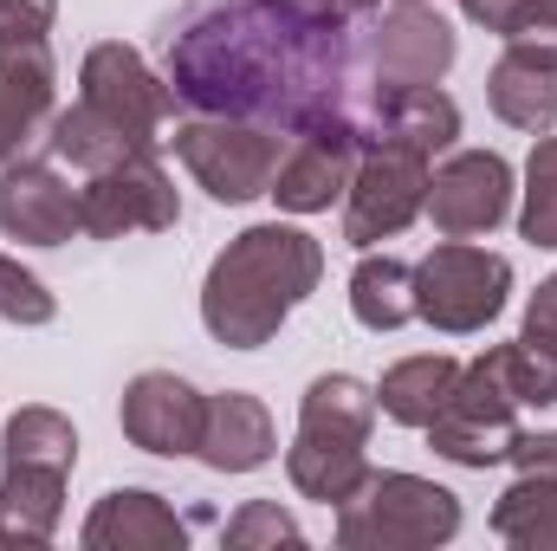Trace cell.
I'll use <instances>...</instances> for the list:
<instances>
[{"label":"cell","instance_id":"cell-2","mask_svg":"<svg viewBox=\"0 0 557 551\" xmlns=\"http://www.w3.org/2000/svg\"><path fill=\"white\" fill-rule=\"evenodd\" d=\"M318 279H324V247L292 221H260L214 254L201 279V325L227 351H260L318 292Z\"/></svg>","mask_w":557,"mask_h":551},{"label":"cell","instance_id":"cell-33","mask_svg":"<svg viewBox=\"0 0 557 551\" xmlns=\"http://www.w3.org/2000/svg\"><path fill=\"white\" fill-rule=\"evenodd\" d=\"M519 474H545V480H557V428H545V434H525L519 428V441H512V454H506Z\"/></svg>","mask_w":557,"mask_h":551},{"label":"cell","instance_id":"cell-11","mask_svg":"<svg viewBox=\"0 0 557 551\" xmlns=\"http://www.w3.org/2000/svg\"><path fill=\"white\" fill-rule=\"evenodd\" d=\"M78 98H85L91 111H104L137 149H156L169 111H175L169 78H156L149 59H143L137 46H124V39H104V46L85 52V65H78Z\"/></svg>","mask_w":557,"mask_h":551},{"label":"cell","instance_id":"cell-7","mask_svg":"<svg viewBox=\"0 0 557 551\" xmlns=\"http://www.w3.org/2000/svg\"><path fill=\"white\" fill-rule=\"evenodd\" d=\"M512 298V260L486 254L473 241H441L416 267V318H428L447 338L486 331Z\"/></svg>","mask_w":557,"mask_h":551},{"label":"cell","instance_id":"cell-12","mask_svg":"<svg viewBox=\"0 0 557 551\" xmlns=\"http://www.w3.org/2000/svg\"><path fill=\"white\" fill-rule=\"evenodd\" d=\"M421 215L434 221L441 241H480L512 215V162L493 149H460L428 175Z\"/></svg>","mask_w":557,"mask_h":551},{"label":"cell","instance_id":"cell-35","mask_svg":"<svg viewBox=\"0 0 557 551\" xmlns=\"http://www.w3.org/2000/svg\"><path fill=\"white\" fill-rule=\"evenodd\" d=\"M311 7H337V13H344V7H357V0H311Z\"/></svg>","mask_w":557,"mask_h":551},{"label":"cell","instance_id":"cell-22","mask_svg":"<svg viewBox=\"0 0 557 551\" xmlns=\"http://www.w3.org/2000/svg\"><path fill=\"white\" fill-rule=\"evenodd\" d=\"M512 357V390L519 403H557V273L532 292L519 338L506 344Z\"/></svg>","mask_w":557,"mask_h":551},{"label":"cell","instance_id":"cell-14","mask_svg":"<svg viewBox=\"0 0 557 551\" xmlns=\"http://www.w3.org/2000/svg\"><path fill=\"white\" fill-rule=\"evenodd\" d=\"M357 156L363 143L350 124H318V131H298L278 156V175H273V195L285 215H324L331 201H344L350 175H357Z\"/></svg>","mask_w":557,"mask_h":551},{"label":"cell","instance_id":"cell-6","mask_svg":"<svg viewBox=\"0 0 557 551\" xmlns=\"http://www.w3.org/2000/svg\"><path fill=\"white\" fill-rule=\"evenodd\" d=\"M350 46H357V72L370 85H441L454 65V26L441 13H428L421 0H357L350 7Z\"/></svg>","mask_w":557,"mask_h":551},{"label":"cell","instance_id":"cell-9","mask_svg":"<svg viewBox=\"0 0 557 551\" xmlns=\"http://www.w3.org/2000/svg\"><path fill=\"white\" fill-rule=\"evenodd\" d=\"M78 221L91 241H124V234H169L182 221V195L156 149H131L111 169H98L78 188Z\"/></svg>","mask_w":557,"mask_h":551},{"label":"cell","instance_id":"cell-16","mask_svg":"<svg viewBox=\"0 0 557 551\" xmlns=\"http://www.w3.org/2000/svg\"><path fill=\"white\" fill-rule=\"evenodd\" d=\"M124 434H131V448L143 454H195L201 448V421H208V396L188 383V377H175V370H143L137 383L124 390Z\"/></svg>","mask_w":557,"mask_h":551},{"label":"cell","instance_id":"cell-10","mask_svg":"<svg viewBox=\"0 0 557 551\" xmlns=\"http://www.w3.org/2000/svg\"><path fill=\"white\" fill-rule=\"evenodd\" d=\"M421 201H428V156L396 149V143H370L344 188V241L363 254L376 241H396L421 215Z\"/></svg>","mask_w":557,"mask_h":551},{"label":"cell","instance_id":"cell-26","mask_svg":"<svg viewBox=\"0 0 557 551\" xmlns=\"http://www.w3.org/2000/svg\"><path fill=\"white\" fill-rule=\"evenodd\" d=\"M493 532L519 551H557V480L519 474L493 506Z\"/></svg>","mask_w":557,"mask_h":551},{"label":"cell","instance_id":"cell-34","mask_svg":"<svg viewBox=\"0 0 557 551\" xmlns=\"http://www.w3.org/2000/svg\"><path fill=\"white\" fill-rule=\"evenodd\" d=\"M525 7H532V0H460V13H467L473 26L499 33V39H506V26H512V20H519Z\"/></svg>","mask_w":557,"mask_h":551},{"label":"cell","instance_id":"cell-24","mask_svg":"<svg viewBox=\"0 0 557 551\" xmlns=\"http://www.w3.org/2000/svg\"><path fill=\"white\" fill-rule=\"evenodd\" d=\"M350 311L363 331H403L416 318V267L396 254H363L350 273Z\"/></svg>","mask_w":557,"mask_h":551},{"label":"cell","instance_id":"cell-20","mask_svg":"<svg viewBox=\"0 0 557 551\" xmlns=\"http://www.w3.org/2000/svg\"><path fill=\"white\" fill-rule=\"evenodd\" d=\"M486 105L499 124L525 131V137H545L557 124V59H539V52H519L506 46V59L493 65L486 78Z\"/></svg>","mask_w":557,"mask_h":551},{"label":"cell","instance_id":"cell-28","mask_svg":"<svg viewBox=\"0 0 557 551\" xmlns=\"http://www.w3.org/2000/svg\"><path fill=\"white\" fill-rule=\"evenodd\" d=\"M519 234L532 247H557V137L545 131L532 162H525V208H519Z\"/></svg>","mask_w":557,"mask_h":551},{"label":"cell","instance_id":"cell-3","mask_svg":"<svg viewBox=\"0 0 557 551\" xmlns=\"http://www.w3.org/2000/svg\"><path fill=\"white\" fill-rule=\"evenodd\" d=\"M370 428H376V390L363 377H318L298 403V434L285 448V474L305 500L344 506L370 480Z\"/></svg>","mask_w":557,"mask_h":551},{"label":"cell","instance_id":"cell-13","mask_svg":"<svg viewBox=\"0 0 557 551\" xmlns=\"http://www.w3.org/2000/svg\"><path fill=\"white\" fill-rule=\"evenodd\" d=\"M460 137V105L441 91V85H370L363 78V98H357V143H396V149H416L434 156Z\"/></svg>","mask_w":557,"mask_h":551},{"label":"cell","instance_id":"cell-27","mask_svg":"<svg viewBox=\"0 0 557 551\" xmlns=\"http://www.w3.org/2000/svg\"><path fill=\"white\" fill-rule=\"evenodd\" d=\"M0 461H33V467L72 474V467H78V434H72V421H65L59 409H20L13 421H7Z\"/></svg>","mask_w":557,"mask_h":551},{"label":"cell","instance_id":"cell-5","mask_svg":"<svg viewBox=\"0 0 557 551\" xmlns=\"http://www.w3.org/2000/svg\"><path fill=\"white\" fill-rule=\"evenodd\" d=\"M519 441V390H512V357L506 344L460 364V383L447 409L428 421V448L454 467H499Z\"/></svg>","mask_w":557,"mask_h":551},{"label":"cell","instance_id":"cell-31","mask_svg":"<svg viewBox=\"0 0 557 551\" xmlns=\"http://www.w3.org/2000/svg\"><path fill=\"white\" fill-rule=\"evenodd\" d=\"M506 46L539 52V59H557V0H532V7L506 26Z\"/></svg>","mask_w":557,"mask_h":551},{"label":"cell","instance_id":"cell-23","mask_svg":"<svg viewBox=\"0 0 557 551\" xmlns=\"http://www.w3.org/2000/svg\"><path fill=\"white\" fill-rule=\"evenodd\" d=\"M454 383H460V364H454V357H441V351H428V357H403L396 370H383V383H376V409L389 415V421H403V428H428L434 415L447 409Z\"/></svg>","mask_w":557,"mask_h":551},{"label":"cell","instance_id":"cell-4","mask_svg":"<svg viewBox=\"0 0 557 551\" xmlns=\"http://www.w3.org/2000/svg\"><path fill=\"white\" fill-rule=\"evenodd\" d=\"M460 532V500L421 474H376L337 506L344 551H428Z\"/></svg>","mask_w":557,"mask_h":551},{"label":"cell","instance_id":"cell-15","mask_svg":"<svg viewBox=\"0 0 557 551\" xmlns=\"http://www.w3.org/2000/svg\"><path fill=\"white\" fill-rule=\"evenodd\" d=\"M0 234L20 247H65L72 234H85L78 188L52 162H0Z\"/></svg>","mask_w":557,"mask_h":551},{"label":"cell","instance_id":"cell-21","mask_svg":"<svg viewBox=\"0 0 557 551\" xmlns=\"http://www.w3.org/2000/svg\"><path fill=\"white\" fill-rule=\"evenodd\" d=\"M65 513V474L33 461H0V526L13 546H46Z\"/></svg>","mask_w":557,"mask_h":551},{"label":"cell","instance_id":"cell-30","mask_svg":"<svg viewBox=\"0 0 557 551\" xmlns=\"http://www.w3.org/2000/svg\"><path fill=\"white\" fill-rule=\"evenodd\" d=\"M234 551H253V546H305V532H298V519L292 513H278L273 500H253V506H240L234 519H227V532H221Z\"/></svg>","mask_w":557,"mask_h":551},{"label":"cell","instance_id":"cell-18","mask_svg":"<svg viewBox=\"0 0 557 551\" xmlns=\"http://www.w3.org/2000/svg\"><path fill=\"white\" fill-rule=\"evenodd\" d=\"M91 551H182L188 526L175 519V506L162 493H143V487H117L91 506L85 532H78Z\"/></svg>","mask_w":557,"mask_h":551},{"label":"cell","instance_id":"cell-32","mask_svg":"<svg viewBox=\"0 0 557 551\" xmlns=\"http://www.w3.org/2000/svg\"><path fill=\"white\" fill-rule=\"evenodd\" d=\"M59 20V0H0V33L7 39H46Z\"/></svg>","mask_w":557,"mask_h":551},{"label":"cell","instance_id":"cell-19","mask_svg":"<svg viewBox=\"0 0 557 551\" xmlns=\"http://www.w3.org/2000/svg\"><path fill=\"white\" fill-rule=\"evenodd\" d=\"M273 415L260 396H247V390H227V396H208V421H201V461L214 467V474H253V467H267L273 461Z\"/></svg>","mask_w":557,"mask_h":551},{"label":"cell","instance_id":"cell-17","mask_svg":"<svg viewBox=\"0 0 557 551\" xmlns=\"http://www.w3.org/2000/svg\"><path fill=\"white\" fill-rule=\"evenodd\" d=\"M52 46L46 39H7L0 33V162H20L26 143L52 124Z\"/></svg>","mask_w":557,"mask_h":551},{"label":"cell","instance_id":"cell-1","mask_svg":"<svg viewBox=\"0 0 557 551\" xmlns=\"http://www.w3.org/2000/svg\"><path fill=\"white\" fill-rule=\"evenodd\" d=\"M162 78L195 118H247L285 137L318 124L357 131V46L350 7L311 0H188L169 26Z\"/></svg>","mask_w":557,"mask_h":551},{"label":"cell","instance_id":"cell-25","mask_svg":"<svg viewBox=\"0 0 557 551\" xmlns=\"http://www.w3.org/2000/svg\"><path fill=\"white\" fill-rule=\"evenodd\" d=\"M46 149H52V162L98 175V169H111L117 156H131L137 143L124 137V131H117L104 111H91V105L78 98L72 111H52V124H46Z\"/></svg>","mask_w":557,"mask_h":551},{"label":"cell","instance_id":"cell-8","mask_svg":"<svg viewBox=\"0 0 557 551\" xmlns=\"http://www.w3.org/2000/svg\"><path fill=\"white\" fill-rule=\"evenodd\" d=\"M285 131L273 124H247V118H188L175 131V156L182 169L214 195V201H253L267 195L278 175V156H285Z\"/></svg>","mask_w":557,"mask_h":551},{"label":"cell","instance_id":"cell-29","mask_svg":"<svg viewBox=\"0 0 557 551\" xmlns=\"http://www.w3.org/2000/svg\"><path fill=\"white\" fill-rule=\"evenodd\" d=\"M0 318H7V325H26V331H39V325L59 318V298L39 285V273H26V267L7 260V254H0Z\"/></svg>","mask_w":557,"mask_h":551}]
</instances>
